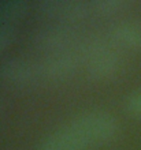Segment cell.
Returning <instances> with one entry per match:
<instances>
[{"mask_svg": "<svg viewBox=\"0 0 141 150\" xmlns=\"http://www.w3.org/2000/svg\"><path fill=\"white\" fill-rule=\"evenodd\" d=\"M94 36L86 33L73 23L48 25L36 29L30 36V42L36 48L49 53H71L81 52Z\"/></svg>", "mask_w": 141, "mask_h": 150, "instance_id": "obj_1", "label": "cell"}, {"mask_svg": "<svg viewBox=\"0 0 141 150\" xmlns=\"http://www.w3.org/2000/svg\"><path fill=\"white\" fill-rule=\"evenodd\" d=\"M115 48L107 38L94 36L79 52L82 67L90 78L106 79L119 71L122 59Z\"/></svg>", "mask_w": 141, "mask_h": 150, "instance_id": "obj_2", "label": "cell"}, {"mask_svg": "<svg viewBox=\"0 0 141 150\" xmlns=\"http://www.w3.org/2000/svg\"><path fill=\"white\" fill-rule=\"evenodd\" d=\"M0 78L8 85L19 87L33 86L47 81L43 60L21 56L4 60L0 64Z\"/></svg>", "mask_w": 141, "mask_h": 150, "instance_id": "obj_3", "label": "cell"}, {"mask_svg": "<svg viewBox=\"0 0 141 150\" xmlns=\"http://www.w3.org/2000/svg\"><path fill=\"white\" fill-rule=\"evenodd\" d=\"M73 119L84 130L93 147L111 141L119 128L115 116L106 111H86Z\"/></svg>", "mask_w": 141, "mask_h": 150, "instance_id": "obj_4", "label": "cell"}, {"mask_svg": "<svg viewBox=\"0 0 141 150\" xmlns=\"http://www.w3.org/2000/svg\"><path fill=\"white\" fill-rule=\"evenodd\" d=\"M93 147L89 138L74 119L47 135L37 150H89Z\"/></svg>", "mask_w": 141, "mask_h": 150, "instance_id": "obj_5", "label": "cell"}, {"mask_svg": "<svg viewBox=\"0 0 141 150\" xmlns=\"http://www.w3.org/2000/svg\"><path fill=\"white\" fill-rule=\"evenodd\" d=\"M37 8L44 15L69 22L94 15L93 0H41Z\"/></svg>", "mask_w": 141, "mask_h": 150, "instance_id": "obj_6", "label": "cell"}, {"mask_svg": "<svg viewBox=\"0 0 141 150\" xmlns=\"http://www.w3.org/2000/svg\"><path fill=\"white\" fill-rule=\"evenodd\" d=\"M107 40L118 48L141 49V23L134 21H122L111 25Z\"/></svg>", "mask_w": 141, "mask_h": 150, "instance_id": "obj_7", "label": "cell"}, {"mask_svg": "<svg viewBox=\"0 0 141 150\" xmlns=\"http://www.w3.org/2000/svg\"><path fill=\"white\" fill-rule=\"evenodd\" d=\"M29 3L25 0H0V23H10L11 19L26 12Z\"/></svg>", "mask_w": 141, "mask_h": 150, "instance_id": "obj_8", "label": "cell"}, {"mask_svg": "<svg viewBox=\"0 0 141 150\" xmlns=\"http://www.w3.org/2000/svg\"><path fill=\"white\" fill-rule=\"evenodd\" d=\"M16 29L11 23H0V53L14 41Z\"/></svg>", "mask_w": 141, "mask_h": 150, "instance_id": "obj_9", "label": "cell"}, {"mask_svg": "<svg viewBox=\"0 0 141 150\" xmlns=\"http://www.w3.org/2000/svg\"><path fill=\"white\" fill-rule=\"evenodd\" d=\"M126 108L132 113L141 116V90L134 91L126 98Z\"/></svg>", "mask_w": 141, "mask_h": 150, "instance_id": "obj_10", "label": "cell"}, {"mask_svg": "<svg viewBox=\"0 0 141 150\" xmlns=\"http://www.w3.org/2000/svg\"><path fill=\"white\" fill-rule=\"evenodd\" d=\"M1 109H3V104H1V100H0V112H1Z\"/></svg>", "mask_w": 141, "mask_h": 150, "instance_id": "obj_11", "label": "cell"}]
</instances>
